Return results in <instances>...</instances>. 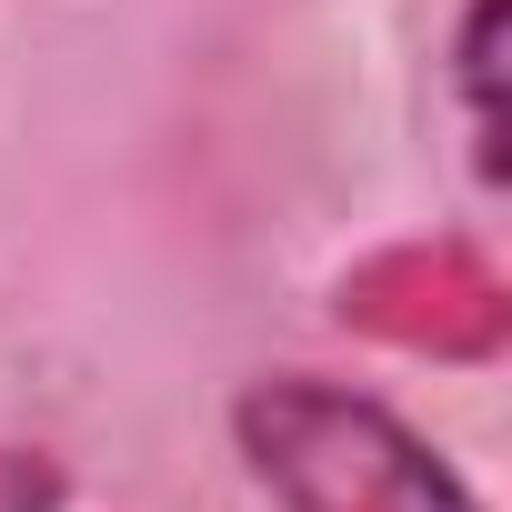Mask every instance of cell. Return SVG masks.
<instances>
[{
  "mask_svg": "<svg viewBox=\"0 0 512 512\" xmlns=\"http://www.w3.org/2000/svg\"><path fill=\"white\" fill-rule=\"evenodd\" d=\"M231 442L282 512H482L462 472L372 392L322 372H262L231 392Z\"/></svg>",
  "mask_w": 512,
  "mask_h": 512,
  "instance_id": "obj_1",
  "label": "cell"
},
{
  "mask_svg": "<svg viewBox=\"0 0 512 512\" xmlns=\"http://www.w3.org/2000/svg\"><path fill=\"white\" fill-rule=\"evenodd\" d=\"M492 41H502V0H472L462 41H452V91H462V141H472V171L482 181H502V111H492L502 61H492Z\"/></svg>",
  "mask_w": 512,
  "mask_h": 512,
  "instance_id": "obj_2",
  "label": "cell"
}]
</instances>
